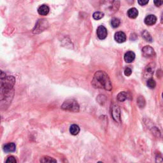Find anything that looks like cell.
I'll return each instance as SVG.
<instances>
[{"label":"cell","instance_id":"6da1fadb","mask_svg":"<svg viewBox=\"0 0 163 163\" xmlns=\"http://www.w3.org/2000/svg\"><path fill=\"white\" fill-rule=\"evenodd\" d=\"M92 84L94 87L105 89L106 91H111L112 89V85H111L109 76L103 71H98L96 72Z\"/></svg>","mask_w":163,"mask_h":163},{"label":"cell","instance_id":"7a4b0ae2","mask_svg":"<svg viewBox=\"0 0 163 163\" xmlns=\"http://www.w3.org/2000/svg\"><path fill=\"white\" fill-rule=\"evenodd\" d=\"M15 83V79L13 76H8L1 79L0 82V92L13 91Z\"/></svg>","mask_w":163,"mask_h":163},{"label":"cell","instance_id":"3957f363","mask_svg":"<svg viewBox=\"0 0 163 163\" xmlns=\"http://www.w3.org/2000/svg\"><path fill=\"white\" fill-rule=\"evenodd\" d=\"M61 108L64 110L73 111V112H78L80 110V106L76 100L73 99H69L63 103L61 106Z\"/></svg>","mask_w":163,"mask_h":163},{"label":"cell","instance_id":"277c9868","mask_svg":"<svg viewBox=\"0 0 163 163\" xmlns=\"http://www.w3.org/2000/svg\"><path fill=\"white\" fill-rule=\"evenodd\" d=\"M49 24L45 19H40L38 20L35 28H34L33 32L34 34H38L43 32L45 29L48 27Z\"/></svg>","mask_w":163,"mask_h":163},{"label":"cell","instance_id":"5b68a950","mask_svg":"<svg viewBox=\"0 0 163 163\" xmlns=\"http://www.w3.org/2000/svg\"><path fill=\"white\" fill-rule=\"evenodd\" d=\"M111 116L115 122H121V110L118 106L113 105L111 107Z\"/></svg>","mask_w":163,"mask_h":163},{"label":"cell","instance_id":"8992f818","mask_svg":"<svg viewBox=\"0 0 163 163\" xmlns=\"http://www.w3.org/2000/svg\"><path fill=\"white\" fill-rule=\"evenodd\" d=\"M97 36L100 40H104L106 38L108 32H107L106 28L103 25H100L97 29Z\"/></svg>","mask_w":163,"mask_h":163},{"label":"cell","instance_id":"52a82bcc","mask_svg":"<svg viewBox=\"0 0 163 163\" xmlns=\"http://www.w3.org/2000/svg\"><path fill=\"white\" fill-rule=\"evenodd\" d=\"M142 54L145 57L149 58L153 57L155 55V52L151 47L145 46L142 49Z\"/></svg>","mask_w":163,"mask_h":163},{"label":"cell","instance_id":"ba28073f","mask_svg":"<svg viewBox=\"0 0 163 163\" xmlns=\"http://www.w3.org/2000/svg\"><path fill=\"white\" fill-rule=\"evenodd\" d=\"M115 40L119 44L125 42L126 40V34L122 31H119L115 34L114 36Z\"/></svg>","mask_w":163,"mask_h":163},{"label":"cell","instance_id":"9c48e42d","mask_svg":"<svg viewBox=\"0 0 163 163\" xmlns=\"http://www.w3.org/2000/svg\"><path fill=\"white\" fill-rule=\"evenodd\" d=\"M154 71V66L152 64H150L146 68V69L144 72V76L145 78L151 79V77L153 75Z\"/></svg>","mask_w":163,"mask_h":163},{"label":"cell","instance_id":"30bf717a","mask_svg":"<svg viewBox=\"0 0 163 163\" xmlns=\"http://www.w3.org/2000/svg\"><path fill=\"white\" fill-rule=\"evenodd\" d=\"M145 23L148 25L155 24L157 21V17L154 15H148L145 19Z\"/></svg>","mask_w":163,"mask_h":163},{"label":"cell","instance_id":"8fae6325","mask_svg":"<svg viewBox=\"0 0 163 163\" xmlns=\"http://www.w3.org/2000/svg\"><path fill=\"white\" fill-rule=\"evenodd\" d=\"M135 59V54L132 51H128L124 55V60L127 63H132Z\"/></svg>","mask_w":163,"mask_h":163},{"label":"cell","instance_id":"7c38bea8","mask_svg":"<svg viewBox=\"0 0 163 163\" xmlns=\"http://www.w3.org/2000/svg\"><path fill=\"white\" fill-rule=\"evenodd\" d=\"M16 146L15 143H9L4 145L3 147V151L7 153H10L14 152L15 151Z\"/></svg>","mask_w":163,"mask_h":163},{"label":"cell","instance_id":"4fadbf2b","mask_svg":"<svg viewBox=\"0 0 163 163\" xmlns=\"http://www.w3.org/2000/svg\"><path fill=\"white\" fill-rule=\"evenodd\" d=\"M50 8L46 5H42L38 8V13L40 15H47L49 13Z\"/></svg>","mask_w":163,"mask_h":163},{"label":"cell","instance_id":"5bb4252c","mask_svg":"<svg viewBox=\"0 0 163 163\" xmlns=\"http://www.w3.org/2000/svg\"><path fill=\"white\" fill-rule=\"evenodd\" d=\"M127 16L131 19H135L138 15V11L136 8H131L127 11Z\"/></svg>","mask_w":163,"mask_h":163},{"label":"cell","instance_id":"9a60e30c","mask_svg":"<svg viewBox=\"0 0 163 163\" xmlns=\"http://www.w3.org/2000/svg\"><path fill=\"white\" fill-rule=\"evenodd\" d=\"M70 132L72 135H77L80 132V127L78 125H76V124H73L70 126Z\"/></svg>","mask_w":163,"mask_h":163},{"label":"cell","instance_id":"2e32d148","mask_svg":"<svg viewBox=\"0 0 163 163\" xmlns=\"http://www.w3.org/2000/svg\"><path fill=\"white\" fill-rule=\"evenodd\" d=\"M117 100L120 102H124L127 99V94L126 92H121L119 93V94L117 96Z\"/></svg>","mask_w":163,"mask_h":163},{"label":"cell","instance_id":"e0dca14e","mask_svg":"<svg viewBox=\"0 0 163 163\" xmlns=\"http://www.w3.org/2000/svg\"><path fill=\"white\" fill-rule=\"evenodd\" d=\"M141 35H142V37L144 38V39L149 42H152V38L150 35V33L147 32L146 30H144V31L141 33Z\"/></svg>","mask_w":163,"mask_h":163},{"label":"cell","instance_id":"ac0fdd59","mask_svg":"<svg viewBox=\"0 0 163 163\" xmlns=\"http://www.w3.org/2000/svg\"><path fill=\"white\" fill-rule=\"evenodd\" d=\"M120 24H121V21L118 18H113L111 20V25L114 28H117L119 26Z\"/></svg>","mask_w":163,"mask_h":163},{"label":"cell","instance_id":"d6986e66","mask_svg":"<svg viewBox=\"0 0 163 163\" xmlns=\"http://www.w3.org/2000/svg\"><path fill=\"white\" fill-rule=\"evenodd\" d=\"M93 18L95 20H100L104 17V14L101 12H96L93 14Z\"/></svg>","mask_w":163,"mask_h":163},{"label":"cell","instance_id":"ffe728a7","mask_svg":"<svg viewBox=\"0 0 163 163\" xmlns=\"http://www.w3.org/2000/svg\"><path fill=\"white\" fill-rule=\"evenodd\" d=\"M40 162L50 163V162H57V161L54 159L52 157H50L48 156H45V157H43L41 158V159L40 160Z\"/></svg>","mask_w":163,"mask_h":163},{"label":"cell","instance_id":"44dd1931","mask_svg":"<svg viewBox=\"0 0 163 163\" xmlns=\"http://www.w3.org/2000/svg\"><path fill=\"white\" fill-rule=\"evenodd\" d=\"M137 103L140 108H143L145 105V101L143 96H140L137 100Z\"/></svg>","mask_w":163,"mask_h":163},{"label":"cell","instance_id":"7402d4cb","mask_svg":"<svg viewBox=\"0 0 163 163\" xmlns=\"http://www.w3.org/2000/svg\"><path fill=\"white\" fill-rule=\"evenodd\" d=\"M156 85V83L155 80H154V79L151 78V79H149L148 80V81H147V86L149 88H151V89L155 88Z\"/></svg>","mask_w":163,"mask_h":163},{"label":"cell","instance_id":"603a6c76","mask_svg":"<svg viewBox=\"0 0 163 163\" xmlns=\"http://www.w3.org/2000/svg\"><path fill=\"white\" fill-rule=\"evenodd\" d=\"M132 73V70L130 68H126L125 70H124V74H125L126 76H130Z\"/></svg>","mask_w":163,"mask_h":163},{"label":"cell","instance_id":"cb8c5ba5","mask_svg":"<svg viewBox=\"0 0 163 163\" xmlns=\"http://www.w3.org/2000/svg\"><path fill=\"white\" fill-rule=\"evenodd\" d=\"M6 162H11V163H15L17 162V161L15 159V158L13 156H10L8 157L7 161H6Z\"/></svg>","mask_w":163,"mask_h":163},{"label":"cell","instance_id":"d4e9b609","mask_svg":"<svg viewBox=\"0 0 163 163\" xmlns=\"http://www.w3.org/2000/svg\"><path fill=\"white\" fill-rule=\"evenodd\" d=\"M148 1H149V0H138L139 5L141 6L146 5L148 3Z\"/></svg>","mask_w":163,"mask_h":163},{"label":"cell","instance_id":"484cf974","mask_svg":"<svg viewBox=\"0 0 163 163\" xmlns=\"http://www.w3.org/2000/svg\"><path fill=\"white\" fill-rule=\"evenodd\" d=\"M163 0H154V4L156 7H161L162 5Z\"/></svg>","mask_w":163,"mask_h":163},{"label":"cell","instance_id":"4316f807","mask_svg":"<svg viewBox=\"0 0 163 163\" xmlns=\"http://www.w3.org/2000/svg\"><path fill=\"white\" fill-rule=\"evenodd\" d=\"M6 76H7V75L5 74V73L3 72V71H1V70H0V80L4 79Z\"/></svg>","mask_w":163,"mask_h":163},{"label":"cell","instance_id":"83f0119b","mask_svg":"<svg viewBox=\"0 0 163 163\" xmlns=\"http://www.w3.org/2000/svg\"><path fill=\"white\" fill-rule=\"evenodd\" d=\"M0 120H1V117H0Z\"/></svg>","mask_w":163,"mask_h":163}]
</instances>
